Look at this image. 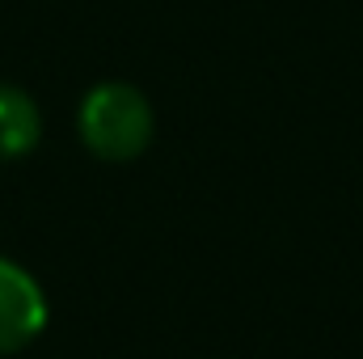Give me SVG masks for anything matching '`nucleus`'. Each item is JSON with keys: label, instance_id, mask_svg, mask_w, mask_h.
Here are the masks:
<instances>
[{"label": "nucleus", "instance_id": "7ed1b4c3", "mask_svg": "<svg viewBox=\"0 0 363 359\" xmlns=\"http://www.w3.org/2000/svg\"><path fill=\"white\" fill-rule=\"evenodd\" d=\"M43 140V114L38 101L17 85L0 81V161H17L34 153Z\"/></svg>", "mask_w": 363, "mask_h": 359}, {"label": "nucleus", "instance_id": "f03ea898", "mask_svg": "<svg viewBox=\"0 0 363 359\" xmlns=\"http://www.w3.org/2000/svg\"><path fill=\"white\" fill-rule=\"evenodd\" d=\"M47 326V296L26 267L0 258V355L30 347Z\"/></svg>", "mask_w": 363, "mask_h": 359}, {"label": "nucleus", "instance_id": "f257e3e1", "mask_svg": "<svg viewBox=\"0 0 363 359\" xmlns=\"http://www.w3.org/2000/svg\"><path fill=\"white\" fill-rule=\"evenodd\" d=\"M77 131L81 144L89 148L97 161H135L157 131L152 101L127 81H106L85 93L77 110Z\"/></svg>", "mask_w": 363, "mask_h": 359}]
</instances>
